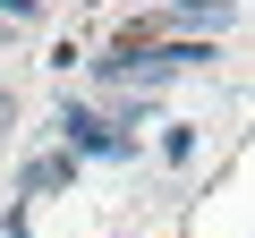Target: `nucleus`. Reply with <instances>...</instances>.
Returning a JSON list of instances; mask_svg holds the SVG:
<instances>
[{"mask_svg": "<svg viewBox=\"0 0 255 238\" xmlns=\"http://www.w3.org/2000/svg\"><path fill=\"white\" fill-rule=\"evenodd\" d=\"M0 128H17V94L9 85H0Z\"/></svg>", "mask_w": 255, "mask_h": 238, "instance_id": "39448f33", "label": "nucleus"}, {"mask_svg": "<svg viewBox=\"0 0 255 238\" xmlns=\"http://www.w3.org/2000/svg\"><path fill=\"white\" fill-rule=\"evenodd\" d=\"M68 179H77V153H43V162H26L17 187H26V196H51V187H68Z\"/></svg>", "mask_w": 255, "mask_h": 238, "instance_id": "7ed1b4c3", "label": "nucleus"}, {"mask_svg": "<svg viewBox=\"0 0 255 238\" xmlns=\"http://www.w3.org/2000/svg\"><path fill=\"white\" fill-rule=\"evenodd\" d=\"M17 26H34V0H0V43H9Z\"/></svg>", "mask_w": 255, "mask_h": 238, "instance_id": "20e7f679", "label": "nucleus"}, {"mask_svg": "<svg viewBox=\"0 0 255 238\" xmlns=\"http://www.w3.org/2000/svg\"><path fill=\"white\" fill-rule=\"evenodd\" d=\"M196 60H213V51H204V43H170V51H145V60H111V51H102L94 68H102V77H179V68H196Z\"/></svg>", "mask_w": 255, "mask_h": 238, "instance_id": "f257e3e1", "label": "nucleus"}, {"mask_svg": "<svg viewBox=\"0 0 255 238\" xmlns=\"http://www.w3.org/2000/svg\"><path fill=\"white\" fill-rule=\"evenodd\" d=\"M60 128H68V145H85V153H128V136H111L102 119H94V111H77V102L60 111Z\"/></svg>", "mask_w": 255, "mask_h": 238, "instance_id": "f03ea898", "label": "nucleus"}]
</instances>
